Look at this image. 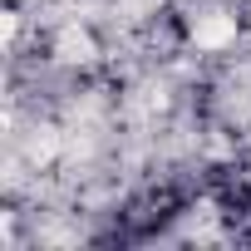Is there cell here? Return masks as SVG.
Returning a JSON list of instances; mask_svg holds the SVG:
<instances>
[{"label": "cell", "mask_w": 251, "mask_h": 251, "mask_svg": "<svg viewBox=\"0 0 251 251\" xmlns=\"http://www.w3.org/2000/svg\"><path fill=\"white\" fill-rule=\"evenodd\" d=\"M236 40H241V15L226 10V5H207V10H197L192 25H187V45H192L197 54H226Z\"/></svg>", "instance_id": "1"}]
</instances>
